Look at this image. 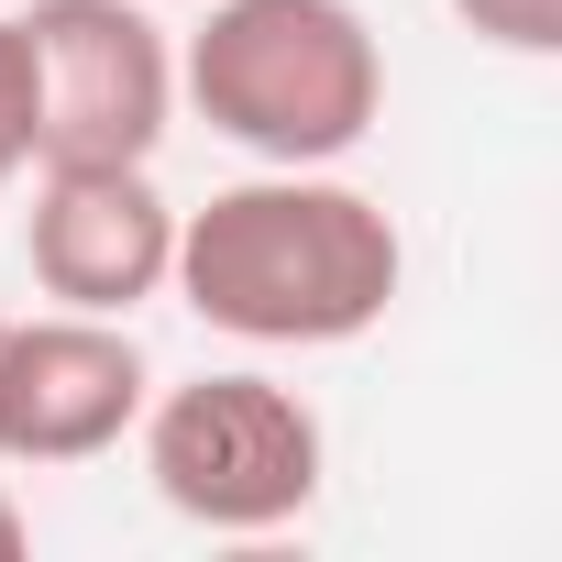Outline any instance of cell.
<instances>
[{"label": "cell", "mask_w": 562, "mask_h": 562, "mask_svg": "<svg viewBox=\"0 0 562 562\" xmlns=\"http://www.w3.org/2000/svg\"><path fill=\"white\" fill-rule=\"evenodd\" d=\"M166 288L254 353H331L397 310L408 243H397L386 199L331 166H254V177L210 188L199 210H177Z\"/></svg>", "instance_id": "cell-1"}, {"label": "cell", "mask_w": 562, "mask_h": 562, "mask_svg": "<svg viewBox=\"0 0 562 562\" xmlns=\"http://www.w3.org/2000/svg\"><path fill=\"white\" fill-rule=\"evenodd\" d=\"M177 100L254 166H342L386 122V45L353 0H210Z\"/></svg>", "instance_id": "cell-2"}, {"label": "cell", "mask_w": 562, "mask_h": 562, "mask_svg": "<svg viewBox=\"0 0 562 562\" xmlns=\"http://www.w3.org/2000/svg\"><path fill=\"white\" fill-rule=\"evenodd\" d=\"M144 474L155 496L188 518V529H221V540H265V529H299L310 496H321V408L299 386H276L254 364H221V375H188L166 397H144Z\"/></svg>", "instance_id": "cell-3"}, {"label": "cell", "mask_w": 562, "mask_h": 562, "mask_svg": "<svg viewBox=\"0 0 562 562\" xmlns=\"http://www.w3.org/2000/svg\"><path fill=\"white\" fill-rule=\"evenodd\" d=\"M34 89H45V155L34 166H155L177 122V34L155 0H34Z\"/></svg>", "instance_id": "cell-4"}, {"label": "cell", "mask_w": 562, "mask_h": 562, "mask_svg": "<svg viewBox=\"0 0 562 562\" xmlns=\"http://www.w3.org/2000/svg\"><path fill=\"white\" fill-rule=\"evenodd\" d=\"M155 397V364L122 321L45 310L0 321V463H100L133 441Z\"/></svg>", "instance_id": "cell-5"}, {"label": "cell", "mask_w": 562, "mask_h": 562, "mask_svg": "<svg viewBox=\"0 0 562 562\" xmlns=\"http://www.w3.org/2000/svg\"><path fill=\"white\" fill-rule=\"evenodd\" d=\"M23 265H34V288H45L56 310L133 321L144 299H166L177 199L155 188V166H34Z\"/></svg>", "instance_id": "cell-6"}, {"label": "cell", "mask_w": 562, "mask_h": 562, "mask_svg": "<svg viewBox=\"0 0 562 562\" xmlns=\"http://www.w3.org/2000/svg\"><path fill=\"white\" fill-rule=\"evenodd\" d=\"M45 155V89H34V34L23 12H0V199H12V177H34Z\"/></svg>", "instance_id": "cell-7"}, {"label": "cell", "mask_w": 562, "mask_h": 562, "mask_svg": "<svg viewBox=\"0 0 562 562\" xmlns=\"http://www.w3.org/2000/svg\"><path fill=\"white\" fill-rule=\"evenodd\" d=\"M452 23L507 56H562V0H452Z\"/></svg>", "instance_id": "cell-8"}, {"label": "cell", "mask_w": 562, "mask_h": 562, "mask_svg": "<svg viewBox=\"0 0 562 562\" xmlns=\"http://www.w3.org/2000/svg\"><path fill=\"white\" fill-rule=\"evenodd\" d=\"M23 551H34V518H23V496H12V485H0V562H23Z\"/></svg>", "instance_id": "cell-9"}, {"label": "cell", "mask_w": 562, "mask_h": 562, "mask_svg": "<svg viewBox=\"0 0 562 562\" xmlns=\"http://www.w3.org/2000/svg\"><path fill=\"white\" fill-rule=\"evenodd\" d=\"M155 12H166V0H155Z\"/></svg>", "instance_id": "cell-10"}]
</instances>
